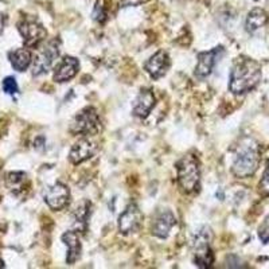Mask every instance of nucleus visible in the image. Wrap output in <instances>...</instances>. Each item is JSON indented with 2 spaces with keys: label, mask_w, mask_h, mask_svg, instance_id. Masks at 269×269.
Wrapping results in <instances>:
<instances>
[{
  "label": "nucleus",
  "mask_w": 269,
  "mask_h": 269,
  "mask_svg": "<svg viewBox=\"0 0 269 269\" xmlns=\"http://www.w3.org/2000/svg\"><path fill=\"white\" fill-rule=\"evenodd\" d=\"M261 81L260 63L248 57H241L230 71L229 89L233 95H244L253 91Z\"/></svg>",
  "instance_id": "f257e3e1"
},
{
  "label": "nucleus",
  "mask_w": 269,
  "mask_h": 269,
  "mask_svg": "<svg viewBox=\"0 0 269 269\" xmlns=\"http://www.w3.org/2000/svg\"><path fill=\"white\" fill-rule=\"evenodd\" d=\"M260 163L258 145L252 139H244L238 145L232 164V172L237 178H249L256 172Z\"/></svg>",
  "instance_id": "f03ea898"
},
{
  "label": "nucleus",
  "mask_w": 269,
  "mask_h": 269,
  "mask_svg": "<svg viewBox=\"0 0 269 269\" xmlns=\"http://www.w3.org/2000/svg\"><path fill=\"white\" fill-rule=\"evenodd\" d=\"M176 178L181 189L190 194L198 191L201 183V167L198 157L194 155H186L176 163Z\"/></svg>",
  "instance_id": "7ed1b4c3"
},
{
  "label": "nucleus",
  "mask_w": 269,
  "mask_h": 269,
  "mask_svg": "<svg viewBox=\"0 0 269 269\" xmlns=\"http://www.w3.org/2000/svg\"><path fill=\"white\" fill-rule=\"evenodd\" d=\"M211 230L207 226H203L195 233L193 241V252L194 261L199 268H210L214 262V253L211 249Z\"/></svg>",
  "instance_id": "20e7f679"
},
{
  "label": "nucleus",
  "mask_w": 269,
  "mask_h": 269,
  "mask_svg": "<svg viewBox=\"0 0 269 269\" xmlns=\"http://www.w3.org/2000/svg\"><path fill=\"white\" fill-rule=\"evenodd\" d=\"M101 131V120L95 108L86 107L74 117L70 124V132L74 135H97Z\"/></svg>",
  "instance_id": "39448f33"
},
{
  "label": "nucleus",
  "mask_w": 269,
  "mask_h": 269,
  "mask_svg": "<svg viewBox=\"0 0 269 269\" xmlns=\"http://www.w3.org/2000/svg\"><path fill=\"white\" fill-rule=\"evenodd\" d=\"M59 57V47L57 41H51L46 43L35 55L33 63V74L41 75L51 69L55 59Z\"/></svg>",
  "instance_id": "423d86ee"
},
{
  "label": "nucleus",
  "mask_w": 269,
  "mask_h": 269,
  "mask_svg": "<svg viewBox=\"0 0 269 269\" xmlns=\"http://www.w3.org/2000/svg\"><path fill=\"white\" fill-rule=\"evenodd\" d=\"M23 42L29 47H37L45 41L47 37V31L43 26L35 19H23L18 26Z\"/></svg>",
  "instance_id": "0eeeda50"
},
{
  "label": "nucleus",
  "mask_w": 269,
  "mask_h": 269,
  "mask_svg": "<svg viewBox=\"0 0 269 269\" xmlns=\"http://www.w3.org/2000/svg\"><path fill=\"white\" fill-rule=\"evenodd\" d=\"M143 220H144V215L139 206L135 203H131L119 217V230L125 236L139 232L143 225Z\"/></svg>",
  "instance_id": "6e6552de"
},
{
  "label": "nucleus",
  "mask_w": 269,
  "mask_h": 269,
  "mask_svg": "<svg viewBox=\"0 0 269 269\" xmlns=\"http://www.w3.org/2000/svg\"><path fill=\"white\" fill-rule=\"evenodd\" d=\"M43 198H45V202L47 203V206H49L51 210H63V209L69 205L70 191H69L67 186H65L63 183L57 182L54 183L53 186L46 189Z\"/></svg>",
  "instance_id": "1a4fd4ad"
},
{
  "label": "nucleus",
  "mask_w": 269,
  "mask_h": 269,
  "mask_svg": "<svg viewBox=\"0 0 269 269\" xmlns=\"http://www.w3.org/2000/svg\"><path fill=\"white\" fill-rule=\"evenodd\" d=\"M224 54V47H214L209 51H203L198 54V63L195 67V75L198 78H205L207 75L211 74V71L214 69L215 63L220 61V58Z\"/></svg>",
  "instance_id": "9d476101"
},
{
  "label": "nucleus",
  "mask_w": 269,
  "mask_h": 269,
  "mask_svg": "<svg viewBox=\"0 0 269 269\" xmlns=\"http://www.w3.org/2000/svg\"><path fill=\"white\" fill-rule=\"evenodd\" d=\"M97 149H99V145L97 143H95L91 139H87V137H82V139H79L77 143H75L70 149V153H69V160L73 163V164H81L87 159H91L96 155L97 152Z\"/></svg>",
  "instance_id": "9b49d317"
},
{
  "label": "nucleus",
  "mask_w": 269,
  "mask_h": 269,
  "mask_svg": "<svg viewBox=\"0 0 269 269\" xmlns=\"http://www.w3.org/2000/svg\"><path fill=\"white\" fill-rule=\"evenodd\" d=\"M176 225V218L171 210L159 211L152 221V229L151 232L155 237L159 238H167L170 234L171 229Z\"/></svg>",
  "instance_id": "f8f14e48"
},
{
  "label": "nucleus",
  "mask_w": 269,
  "mask_h": 269,
  "mask_svg": "<svg viewBox=\"0 0 269 269\" xmlns=\"http://www.w3.org/2000/svg\"><path fill=\"white\" fill-rule=\"evenodd\" d=\"M170 65L171 61L168 54L160 50L156 54H153L152 57L145 62L144 69L153 79H159L166 74L167 70L170 69Z\"/></svg>",
  "instance_id": "ddd939ff"
},
{
  "label": "nucleus",
  "mask_w": 269,
  "mask_h": 269,
  "mask_svg": "<svg viewBox=\"0 0 269 269\" xmlns=\"http://www.w3.org/2000/svg\"><path fill=\"white\" fill-rule=\"evenodd\" d=\"M155 104H156V100H155L153 92L149 91V89H143L135 100V104H133V115L136 117H140V119H145L151 113Z\"/></svg>",
  "instance_id": "4468645a"
},
{
  "label": "nucleus",
  "mask_w": 269,
  "mask_h": 269,
  "mask_svg": "<svg viewBox=\"0 0 269 269\" xmlns=\"http://www.w3.org/2000/svg\"><path fill=\"white\" fill-rule=\"evenodd\" d=\"M78 59L74 58V57H65L59 62L57 69H55L54 81H57V82H66V81L71 79L73 77H75V74L78 73Z\"/></svg>",
  "instance_id": "2eb2a0df"
},
{
  "label": "nucleus",
  "mask_w": 269,
  "mask_h": 269,
  "mask_svg": "<svg viewBox=\"0 0 269 269\" xmlns=\"http://www.w3.org/2000/svg\"><path fill=\"white\" fill-rule=\"evenodd\" d=\"M63 244L67 246V264L73 265L81 257V240L77 232H66L62 236Z\"/></svg>",
  "instance_id": "dca6fc26"
},
{
  "label": "nucleus",
  "mask_w": 269,
  "mask_h": 269,
  "mask_svg": "<svg viewBox=\"0 0 269 269\" xmlns=\"http://www.w3.org/2000/svg\"><path fill=\"white\" fill-rule=\"evenodd\" d=\"M10 62L18 71H25L33 62V55L29 49H18L10 53Z\"/></svg>",
  "instance_id": "f3484780"
},
{
  "label": "nucleus",
  "mask_w": 269,
  "mask_h": 269,
  "mask_svg": "<svg viewBox=\"0 0 269 269\" xmlns=\"http://www.w3.org/2000/svg\"><path fill=\"white\" fill-rule=\"evenodd\" d=\"M268 23V14L265 13L262 9H253L248 14L246 22H245V27L248 33H254L261 27H264Z\"/></svg>",
  "instance_id": "a211bd4d"
},
{
  "label": "nucleus",
  "mask_w": 269,
  "mask_h": 269,
  "mask_svg": "<svg viewBox=\"0 0 269 269\" xmlns=\"http://www.w3.org/2000/svg\"><path fill=\"white\" fill-rule=\"evenodd\" d=\"M89 214H91V203L87 202V201H83L82 205L77 207L74 213V221L77 229L82 230V232L86 230Z\"/></svg>",
  "instance_id": "6ab92c4d"
},
{
  "label": "nucleus",
  "mask_w": 269,
  "mask_h": 269,
  "mask_svg": "<svg viewBox=\"0 0 269 269\" xmlns=\"http://www.w3.org/2000/svg\"><path fill=\"white\" fill-rule=\"evenodd\" d=\"M93 19L97 21L99 23H105L108 18V13H107V6H105V2L104 0H97L96 2L95 9H93Z\"/></svg>",
  "instance_id": "aec40b11"
},
{
  "label": "nucleus",
  "mask_w": 269,
  "mask_h": 269,
  "mask_svg": "<svg viewBox=\"0 0 269 269\" xmlns=\"http://www.w3.org/2000/svg\"><path fill=\"white\" fill-rule=\"evenodd\" d=\"M25 181L26 174L23 172H11L7 176V186L10 187V190H17V189H21Z\"/></svg>",
  "instance_id": "412c9836"
},
{
  "label": "nucleus",
  "mask_w": 269,
  "mask_h": 269,
  "mask_svg": "<svg viewBox=\"0 0 269 269\" xmlns=\"http://www.w3.org/2000/svg\"><path fill=\"white\" fill-rule=\"evenodd\" d=\"M3 91L7 95H15L18 92L17 79L14 78V77H7V78L3 79Z\"/></svg>",
  "instance_id": "4be33fe9"
},
{
  "label": "nucleus",
  "mask_w": 269,
  "mask_h": 269,
  "mask_svg": "<svg viewBox=\"0 0 269 269\" xmlns=\"http://www.w3.org/2000/svg\"><path fill=\"white\" fill-rule=\"evenodd\" d=\"M258 237H260V240L264 244H268L269 242V215L265 218L264 222L261 224L260 228H258Z\"/></svg>",
  "instance_id": "5701e85b"
},
{
  "label": "nucleus",
  "mask_w": 269,
  "mask_h": 269,
  "mask_svg": "<svg viewBox=\"0 0 269 269\" xmlns=\"http://www.w3.org/2000/svg\"><path fill=\"white\" fill-rule=\"evenodd\" d=\"M260 191L262 194L269 195V161L268 164H266V168H265L264 171V175H262V178H261Z\"/></svg>",
  "instance_id": "b1692460"
},
{
  "label": "nucleus",
  "mask_w": 269,
  "mask_h": 269,
  "mask_svg": "<svg viewBox=\"0 0 269 269\" xmlns=\"http://www.w3.org/2000/svg\"><path fill=\"white\" fill-rule=\"evenodd\" d=\"M139 3H141V0H123V5L125 6H137Z\"/></svg>",
  "instance_id": "393cba45"
}]
</instances>
